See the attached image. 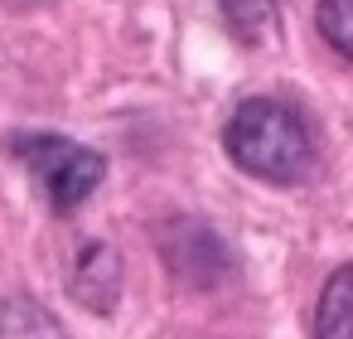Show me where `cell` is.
<instances>
[{
    "label": "cell",
    "instance_id": "obj_8",
    "mask_svg": "<svg viewBox=\"0 0 353 339\" xmlns=\"http://www.w3.org/2000/svg\"><path fill=\"white\" fill-rule=\"evenodd\" d=\"M314 25L353 64V0H319V6H314Z\"/></svg>",
    "mask_w": 353,
    "mask_h": 339
},
{
    "label": "cell",
    "instance_id": "obj_7",
    "mask_svg": "<svg viewBox=\"0 0 353 339\" xmlns=\"http://www.w3.org/2000/svg\"><path fill=\"white\" fill-rule=\"evenodd\" d=\"M218 10L242 44H266L281 25V0H218Z\"/></svg>",
    "mask_w": 353,
    "mask_h": 339
},
{
    "label": "cell",
    "instance_id": "obj_3",
    "mask_svg": "<svg viewBox=\"0 0 353 339\" xmlns=\"http://www.w3.org/2000/svg\"><path fill=\"white\" fill-rule=\"evenodd\" d=\"M160 247L170 252V262H174L194 286H203L199 257H203V267H208L213 276H228V247L213 238V228H203V223H194V218H174V223L160 233Z\"/></svg>",
    "mask_w": 353,
    "mask_h": 339
},
{
    "label": "cell",
    "instance_id": "obj_5",
    "mask_svg": "<svg viewBox=\"0 0 353 339\" xmlns=\"http://www.w3.org/2000/svg\"><path fill=\"white\" fill-rule=\"evenodd\" d=\"M117 281H121L117 257H112V247H107V242H97V247H88V252H83V262H78L73 296H78L83 305H92V310H112V300H117Z\"/></svg>",
    "mask_w": 353,
    "mask_h": 339
},
{
    "label": "cell",
    "instance_id": "obj_2",
    "mask_svg": "<svg viewBox=\"0 0 353 339\" xmlns=\"http://www.w3.org/2000/svg\"><path fill=\"white\" fill-rule=\"evenodd\" d=\"M10 151L34 175V184L49 199V209H59V213H73L107 175V160L97 151L68 141V136H15Z\"/></svg>",
    "mask_w": 353,
    "mask_h": 339
},
{
    "label": "cell",
    "instance_id": "obj_1",
    "mask_svg": "<svg viewBox=\"0 0 353 339\" xmlns=\"http://www.w3.org/2000/svg\"><path fill=\"white\" fill-rule=\"evenodd\" d=\"M223 146H228L232 165H242L256 180H271V184H300L314 165V136H310L305 117L271 97L242 102L223 126Z\"/></svg>",
    "mask_w": 353,
    "mask_h": 339
},
{
    "label": "cell",
    "instance_id": "obj_4",
    "mask_svg": "<svg viewBox=\"0 0 353 339\" xmlns=\"http://www.w3.org/2000/svg\"><path fill=\"white\" fill-rule=\"evenodd\" d=\"M314 339H353V262H343L324 281L314 310Z\"/></svg>",
    "mask_w": 353,
    "mask_h": 339
},
{
    "label": "cell",
    "instance_id": "obj_6",
    "mask_svg": "<svg viewBox=\"0 0 353 339\" xmlns=\"http://www.w3.org/2000/svg\"><path fill=\"white\" fill-rule=\"evenodd\" d=\"M0 339H68V329L34 296H10L0 305Z\"/></svg>",
    "mask_w": 353,
    "mask_h": 339
}]
</instances>
